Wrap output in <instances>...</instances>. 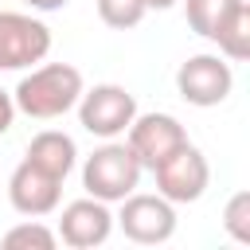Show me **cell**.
<instances>
[{"label": "cell", "mask_w": 250, "mask_h": 250, "mask_svg": "<svg viewBox=\"0 0 250 250\" xmlns=\"http://www.w3.org/2000/svg\"><path fill=\"white\" fill-rule=\"evenodd\" d=\"M82 90H86V82H82L78 66L43 62L20 78V86L12 90V102H16V113H27L31 121H55L78 105Z\"/></svg>", "instance_id": "obj_1"}, {"label": "cell", "mask_w": 250, "mask_h": 250, "mask_svg": "<svg viewBox=\"0 0 250 250\" xmlns=\"http://www.w3.org/2000/svg\"><path fill=\"white\" fill-rule=\"evenodd\" d=\"M211 43H219V55H223L227 62L250 59V4H246V0L234 4V12L223 20V27L215 31Z\"/></svg>", "instance_id": "obj_12"}, {"label": "cell", "mask_w": 250, "mask_h": 250, "mask_svg": "<svg viewBox=\"0 0 250 250\" xmlns=\"http://www.w3.org/2000/svg\"><path fill=\"white\" fill-rule=\"evenodd\" d=\"M145 0H98V20L113 31H129L145 20Z\"/></svg>", "instance_id": "obj_15"}, {"label": "cell", "mask_w": 250, "mask_h": 250, "mask_svg": "<svg viewBox=\"0 0 250 250\" xmlns=\"http://www.w3.org/2000/svg\"><path fill=\"white\" fill-rule=\"evenodd\" d=\"M238 0H184V16H188V27L203 39H215V31L223 27V20L234 12Z\"/></svg>", "instance_id": "obj_13"}, {"label": "cell", "mask_w": 250, "mask_h": 250, "mask_svg": "<svg viewBox=\"0 0 250 250\" xmlns=\"http://www.w3.org/2000/svg\"><path fill=\"white\" fill-rule=\"evenodd\" d=\"M51 51V27L27 12H0V70H27Z\"/></svg>", "instance_id": "obj_6"}, {"label": "cell", "mask_w": 250, "mask_h": 250, "mask_svg": "<svg viewBox=\"0 0 250 250\" xmlns=\"http://www.w3.org/2000/svg\"><path fill=\"white\" fill-rule=\"evenodd\" d=\"M152 176H156V191H160L168 203H195V199L207 191V184H211L207 156H203L191 141L180 145L172 156H164V160L152 168Z\"/></svg>", "instance_id": "obj_7"}, {"label": "cell", "mask_w": 250, "mask_h": 250, "mask_svg": "<svg viewBox=\"0 0 250 250\" xmlns=\"http://www.w3.org/2000/svg\"><path fill=\"white\" fill-rule=\"evenodd\" d=\"M141 160L133 156V148L125 141H105L102 148H94L82 164V188L86 195L102 199V203H121L129 191H137L141 184Z\"/></svg>", "instance_id": "obj_2"}, {"label": "cell", "mask_w": 250, "mask_h": 250, "mask_svg": "<svg viewBox=\"0 0 250 250\" xmlns=\"http://www.w3.org/2000/svg\"><path fill=\"white\" fill-rule=\"evenodd\" d=\"M121 234L137 246H160L176 234V203H168L160 191L156 195H137L129 191L121 199V211L113 215Z\"/></svg>", "instance_id": "obj_4"}, {"label": "cell", "mask_w": 250, "mask_h": 250, "mask_svg": "<svg viewBox=\"0 0 250 250\" xmlns=\"http://www.w3.org/2000/svg\"><path fill=\"white\" fill-rule=\"evenodd\" d=\"M35 12H59V8H66L70 0H27Z\"/></svg>", "instance_id": "obj_18"}, {"label": "cell", "mask_w": 250, "mask_h": 250, "mask_svg": "<svg viewBox=\"0 0 250 250\" xmlns=\"http://www.w3.org/2000/svg\"><path fill=\"white\" fill-rule=\"evenodd\" d=\"M176 90L188 105H199V109H211V105H223L234 90V70L223 55H191L180 62L176 70Z\"/></svg>", "instance_id": "obj_5"}, {"label": "cell", "mask_w": 250, "mask_h": 250, "mask_svg": "<svg viewBox=\"0 0 250 250\" xmlns=\"http://www.w3.org/2000/svg\"><path fill=\"white\" fill-rule=\"evenodd\" d=\"M4 246L8 250H55L59 246V234L51 227H43L39 219H27V223H16L8 234H4Z\"/></svg>", "instance_id": "obj_14"}, {"label": "cell", "mask_w": 250, "mask_h": 250, "mask_svg": "<svg viewBox=\"0 0 250 250\" xmlns=\"http://www.w3.org/2000/svg\"><path fill=\"white\" fill-rule=\"evenodd\" d=\"M59 199H62V180H59V176L43 172V168L31 164V160H20V164H16V172H12V180H8V203H12L20 215L43 219V215H51V211L59 207Z\"/></svg>", "instance_id": "obj_9"}, {"label": "cell", "mask_w": 250, "mask_h": 250, "mask_svg": "<svg viewBox=\"0 0 250 250\" xmlns=\"http://www.w3.org/2000/svg\"><path fill=\"white\" fill-rule=\"evenodd\" d=\"M125 145L133 148V156L141 160V168H156L164 156H172L180 145H188V129L172 117V113H137L125 129Z\"/></svg>", "instance_id": "obj_8"}, {"label": "cell", "mask_w": 250, "mask_h": 250, "mask_svg": "<svg viewBox=\"0 0 250 250\" xmlns=\"http://www.w3.org/2000/svg\"><path fill=\"white\" fill-rule=\"evenodd\" d=\"M223 227L234 242L250 246V191H234L223 207Z\"/></svg>", "instance_id": "obj_16"}, {"label": "cell", "mask_w": 250, "mask_h": 250, "mask_svg": "<svg viewBox=\"0 0 250 250\" xmlns=\"http://www.w3.org/2000/svg\"><path fill=\"white\" fill-rule=\"evenodd\" d=\"M23 160H31V164H39L43 172L66 180L70 168H74V160H78V148H74V137H66L62 129H43V133L31 137Z\"/></svg>", "instance_id": "obj_11"}, {"label": "cell", "mask_w": 250, "mask_h": 250, "mask_svg": "<svg viewBox=\"0 0 250 250\" xmlns=\"http://www.w3.org/2000/svg\"><path fill=\"white\" fill-rule=\"evenodd\" d=\"M12 121H16V102H12L8 90H0V137L12 129Z\"/></svg>", "instance_id": "obj_17"}, {"label": "cell", "mask_w": 250, "mask_h": 250, "mask_svg": "<svg viewBox=\"0 0 250 250\" xmlns=\"http://www.w3.org/2000/svg\"><path fill=\"white\" fill-rule=\"evenodd\" d=\"M172 4H176V0H145V8H148V12H152V8H156V12H168Z\"/></svg>", "instance_id": "obj_19"}, {"label": "cell", "mask_w": 250, "mask_h": 250, "mask_svg": "<svg viewBox=\"0 0 250 250\" xmlns=\"http://www.w3.org/2000/svg\"><path fill=\"white\" fill-rule=\"evenodd\" d=\"M74 109H78V125L90 137L113 141L137 117V98L125 86H117V82H98L94 90H82V98H78Z\"/></svg>", "instance_id": "obj_3"}, {"label": "cell", "mask_w": 250, "mask_h": 250, "mask_svg": "<svg viewBox=\"0 0 250 250\" xmlns=\"http://www.w3.org/2000/svg\"><path fill=\"white\" fill-rule=\"evenodd\" d=\"M59 242L74 246V250H94L102 246L109 234H113V215H109V203L86 195V199H74L62 207L59 215Z\"/></svg>", "instance_id": "obj_10"}]
</instances>
